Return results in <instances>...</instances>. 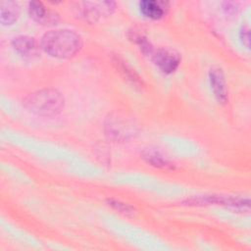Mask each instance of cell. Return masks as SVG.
Masks as SVG:
<instances>
[{
	"label": "cell",
	"instance_id": "cell-9",
	"mask_svg": "<svg viewBox=\"0 0 251 251\" xmlns=\"http://www.w3.org/2000/svg\"><path fill=\"white\" fill-rule=\"evenodd\" d=\"M169 8V3L161 0H141L139 10L141 14L151 20L162 19Z\"/></svg>",
	"mask_w": 251,
	"mask_h": 251
},
{
	"label": "cell",
	"instance_id": "cell-6",
	"mask_svg": "<svg viewBox=\"0 0 251 251\" xmlns=\"http://www.w3.org/2000/svg\"><path fill=\"white\" fill-rule=\"evenodd\" d=\"M15 52L25 59H35L39 57L41 46L35 38L28 35H18L11 41Z\"/></svg>",
	"mask_w": 251,
	"mask_h": 251
},
{
	"label": "cell",
	"instance_id": "cell-3",
	"mask_svg": "<svg viewBox=\"0 0 251 251\" xmlns=\"http://www.w3.org/2000/svg\"><path fill=\"white\" fill-rule=\"evenodd\" d=\"M186 205L203 206V205H222L233 209L235 211H249V199L234 197V196H224V195H202L196 196L184 201Z\"/></svg>",
	"mask_w": 251,
	"mask_h": 251
},
{
	"label": "cell",
	"instance_id": "cell-13",
	"mask_svg": "<svg viewBox=\"0 0 251 251\" xmlns=\"http://www.w3.org/2000/svg\"><path fill=\"white\" fill-rule=\"evenodd\" d=\"M128 38L134 42L140 49V51L146 55V56H151L153 51L155 50L152 43L148 40V38L143 35L140 32H137L136 30H131L128 32Z\"/></svg>",
	"mask_w": 251,
	"mask_h": 251
},
{
	"label": "cell",
	"instance_id": "cell-16",
	"mask_svg": "<svg viewBox=\"0 0 251 251\" xmlns=\"http://www.w3.org/2000/svg\"><path fill=\"white\" fill-rule=\"evenodd\" d=\"M239 37L242 42V44L249 49L250 47V28L248 25H244L241 26L240 31H239Z\"/></svg>",
	"mask_w": 251,
	"mask_h": 251
},
{
	"label": "cell",
	"instance_id": "cell-2",
	"mask_svg": "<svg viewBox=\"0 0 251 251\" xmlns=\"http://www.w3.org/2000/svg\"><path fill=\"white\" fill-rule=\"evenodd\" d=\"M25 108L37 116L50 117L58 115L65 105L62 93L55 88H44L29 93L24 99Z\"/></svg>",
	"mask_w": 251,
	"mask_h": 251
},
{
	"label": "cell",
	"instance_id": "cell-11",
	"mask_svg": "<svg viewBox=\"0 0 251 251\" xmlns=\"http://www.w3.org/2000/svg\"><path fill=\"white\" fill-rule=\"evenodd\" d=\"M21 8L16 1H2L0 3V23L3 25H11L17 22Z\"/></svg>",
	"mask_w": 251,
	"mask_h": 251
},
{
	"label": "cell",
	"instance_id": "cell-4",
	"mask_svg": "<svg viewBox=\"0 0 251 251\" xmlns=\"http://www.w3.org/2000/svg\"><path fill=\"white\" fill-rule=\"evenodd\" d=\"M155 66L164 74H173L180 64V54L175 49L161 47L154 50L150 56Z\"/></svg>",
	"mask_w": 251,
	"mask_h": 251
},
{
	"label": "cell",
	"instance_id": "cell-17",
	"mask_svg": "<svg viewBox=\"0 0 251 251\" xmlns=\"http://www.w3.org/2000/svg\"><path fill=\"white\" fill-rule=\"evenodd\" d=\"M223 9L225 10L226 13L231 14L236 11V4L234 2H224L223 3Z\"/></svg>",
	"mask_w": 251,
	"mask_h": 251
},
{
	"label": "cell",
	"instance_id": "cell-10",
	"mask_svg": "<svg viewBox=\"0 0 251 251\" xmlns=\"http://www.w3.org/2000/svg\"><path fill=\"white\" fill-rule=\"evenodd\" d=\"M142 159L149 165L162 169V170H174L176 165L169 158H167L164 154H162L159 150L148 148L142 151L141 153Z\"/></svg>",
	"mask_w": 251,
	"mask_h": 251
},
{
	"label": "cell",
	"instance_id": "cell-15",
	"mask_svg": "<svg viewBox=\"0 0 251 251\" xmlns=\"http://www.w3.org/2000/svg\"><path fill=\"white\" fill-rule=\"evenodd\" d=\"M115 64L119 67L120 70H122V72L124 73L127 79H129L133 84H135V85H140L141 84L142 85V81L140 80L138 75L123 60H121L120 58L117 57L116 60H115Z\"/></svg>",
	"mask_w": 251,
	"mask_h": 251
},
{
	"label": "cell",
	"instance_id": "cell-8",
	"mask_svg": "<svg viewBox=\"0 0 251 251\" xmlns=\"http://www.w3.org/2000/svg\"><path fill=\"white\" fill-rule=\"evenodd\" d=\"M209 79H210L211 88L213 90V93L216 99L222 104L226 103L227 86H226L225 75L222 68L218 66L212 67L209 72Z\"/></svg>",
	"mask_w": 251,
	"mask_h": 251
},
{
	"label": "cell",
	"instance_id": "cell-5",
	"mask_svg": "<svg viewBox=\"0 0 251 251\" xmlns=\"http://www.w3.org/2000/svg\"><path fill=\"white\" fill-rule=\"evenodd\" d=\"M106 134L116 140H125L127 137L134 134V126L132 123H129L126 119L115 116L107 119L106 123Z\"/></svg>",
	"mask_w": 251,
	"mask_h": 251
},
{
	"label": "cell",
	"instance_id": "cell-12",
	"mask_svg": "<svg viewBox=\"0 0 251 251\" xmlns=\"http://www.w3.org/2000/svg\"><path fill=\"white\" fill-rule=\"evenodd\" d=\"M101 9L98 3L93 2H82L80 8L81 17L89 24L96 23L101 16Z\"/></svg>",
	"mask_w": 251,
	"mask_h": 251
},
{
	"label": "cell",
	"instance_id": "cell-1",
	"mask_svg": "<svg viewBox=\"0 0 251 251\" xmlns=\"http://www.w3.org/2000/svg\"><path fill=\"white\" fill-rule=\"evenodd\" d=\"M40 46L51 57L69 59L79 52L82 47V38L75 30L54 29L42 35Z\"/></svg>",
	"mask_w": 251,
	"mask_h": 251
},
{
	"label": "cell",
	"instance_id": "cell-7",
	"mask_svg": "<svg viewBox=\"0 0 251 251\" xmlns=\"http://www.w3.org/2000/svg\"><path fill=\"white\" fill-rule=\"evenodd\" d=\"M29 17L42 25H53L59 21V14L47 8L41 1H30L27 6Z\"/></svg>",
	"mask_w": 251,
	"mask_h": 251
},
{
	"label": "cell",
	"instance_id": "cell-14",
	"mask_svg": "<svg viewBox=\"0 0 251 251\" xmlns=\"http://www.w3.org/2000/svg\"><path fill=\"white\" fill-rule=\"evenodd\" d=\"M106 202L110 207H112L114 210H116L117 212H119L120 214H122L124 216L133 217L135 214V209L127 203L122 202L115 198H108V199H106Z\"/></svg>",
	"mask_w": 251,
	"mask_h": 251
}]
</instances>
